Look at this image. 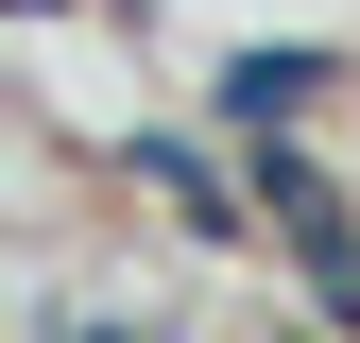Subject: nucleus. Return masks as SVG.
Listing matches in <instances>:
<instances>
[{
    "instance_id": "3",
    "label": "nucleus",
    "mask_w": 360,
    "mask_h": 343,
    "mask_svg": "<svg viewBox=\"0 0 360 343\" xmlns=\"http://www.w3.org/2000/svg\"><path fill=\"white\" fill-rule=\"evenodd\" d=\"M86 343H138V326H86Z\"/></svg>"
},
{
    "instance_id": "2",
    "label": "nucleus",
    "mask_w": 360,
    "mask_h": 343,
    "mask_svg": "<svg viewBox=\"0 0 360 343\" xmlns=\"http://www.w3.org/2000/svg\"><path fill=\"white\" fill-rule=\"evenodd\" d=\"M138 189L172 206V224H206V240H240V206H223V172H206L189 138H138Z\"/></svg>"
},
{
    "instance_id": "1",
    "label": "nucleus",
    "mask_w": 360,
    "mask_h": 343,
    "mask_svg": "<svg viewBox=\"0 0 360 343\" xmlns=\"http://www.w3.org/2000/svg\"><path fill=\"white\" fill-rule=\"evenodd\" d=\"M309 86H326V52H240V69H223V120H240V138H275Z\"/></svg>"
}]
</instances>
